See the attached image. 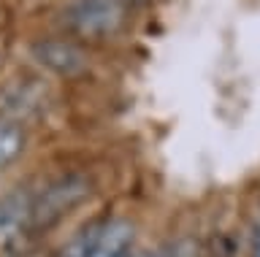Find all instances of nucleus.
<instances>
[{
    "label": "nucleus",
    "mask_w": 260,
    "mask_h": 257,
    "mask_svg": "<svg viewBox=\"0 0 260 257\" xmlns=\"http://www.w3.org/2000/svg\"><path fill=\"white\" fill-rule=\"evenodd\" d=\"M136 228L127 219L98 222L79 230L65 246V257H125L133 246Z\"/></svg>",
    "instance_id": "2"
},
{
    "label": "nucleus",
    "mask_w": 260,
    "mask_h": 257,
    "mask_svg": "<svg viewBox=\"0 0 260 257\" xmlns=\"http://www.w3.org/2000/svg\"><path fill=\"white\" fill-rule=\"evenodd\" d=\"M41 98H44V90L36 84V79H24V82L19 79V82L8 84L0 92V111L14 114V117H24L41 106Z\"/></svg>",
    "instance_id": "5"
},
{
    "label": "nucleus",
    "mask_w": 260,
    "mask_h": 257,
    "mask_svg": "<svg viewBox=\"0 0 260 257\" xmlns=\"http://www.w3.org/2000/svg\"><path fill=\"white\" fill-rule=\"evenodd\" d=\"M89 195V181L84 176H60V179L49 181L38 195L30 200V216L27 228L30 230H46L54 222H60L71 208H76L81 200Z\"/></svg>",
    "instance_id": "1"
},
{
    "label": "nucleus",
    "mask_w": 260,
    "mask_h": 257,
    "mask_svg": "<svg viewBox=\"0 0 260 257\" xmlns=\"http://www.w3.org/2000/svg\"><path fill=\"white\" fill-rule=\"evenodd\" d=\"M30 200H32V195H22V192H14V195L0 200V236H11L22 225L27 228Z\"/></svg>",
    "instance_id": "6"
},
{
    "label": "nucleus",
    "mask_w": 260,
    "mask_h": 257,
    "mask_svg": "<svg viewBox=\"0 0 260 257\" xmlns=\"http://www.w3.org/2000/svg\"><path fill=\"white\" fill-rule=\"evenodd\" d=\"M138 257H152V254H138Z\"/></svg>",
    "instance_id": "9"
},
{
    "label": "nucleus",
    "mask_w": 260,
    "mask_h": 257,
    "mask_svg": "<svg viewBox=\"0 0 260 257\" xmlns=\"http://www.w3.org/2000/svg\"><path fill=\"white\" fill-rule=\"evenodd\" d=\"M32 57L57 76H79L87 68V54L71 41H38L32 44Z\"/></svg>",
    "instance_id": "4"
},
{
    "label": "nucleus",
    "mask_w": 260,
    "mask_h": 257,
    "mask_svg": "<svg viewBox=\"0 0 260 257\" xmlns=\"http://www.w3.org/2000/svg\"><path fill=\"white\" fill-rule=\"evenodd\" d=\"M62 22L76 35L106 38L125 22L122 0H71L62 11Z\"/></svg>",
    "instance_id": "3"
},
{
    "label": "nucleus",
    "mask_w": 260,
    "mask_h": 257,
    "mask_svg": "<svg viewBox=\"0 0 260 257\" xmlns=\"http://www.w3.org/2000/svg\"><path fill=\"white\" fill-rule=\"evenodd\" d=\"M252 257H260V230L255 233V244H252Z\"/></svg>",
    "instance_id": "8"
},
{
    "label": "nucleus",
    "mask_w": 260,
    "mask_h": 257,
    "mask_svg": "<svg viewBox=\"0 0 260 257\" xmlns=\"http://www.w3.org/2000/svg\"><path fill=\"white\" fill-rule=\"evenodd\" d=\"M22 149H24V130L22 127L14 122L0 125V171L8 163H14L22 155Z\"/></svg>",
    "instance_id": "7"
}]
</instances>
